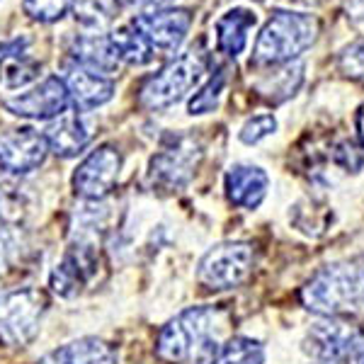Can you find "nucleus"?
Returning a JSON list of instances; mask_svg holds the SVG:
<instances>
[{
  "instance_id": "nucleus-1",
  "label": "nucleus",
  "mask_w": 364,
  "mask_h": 364,
  "mask_svg": "<svg viewBox=\"0 0 364 364\" xmlns=\"http://www.w3.org/2000/svg\"><path fill=\"white\" fill-rule=\"evenodd\" d=\"M301 304L321 318H350L364 309V255L345 257L311 274Z\"/></svg>"
},
{
  "instance_id": "nucleus-2",
  "label": "nucleus",
  "mask_w": 364,
  "mask_h": 364,
  "mask_svg": "<svg viewBox=\"0 0 364 364\" xmlns=\"http://www.w3.org/2000/svg\"><path fill=\"white\" fill-rule=\"evenodd\" d=\"M321 22L316 15L294 13V10H274L267 25L257 34L252 46L250 66H284L296 61L306 49L316 44Z\"/></svg>"
},
{
  "instance_id": "nucleus-3",
  "label": "nucleus",
  "mask_w": 364,
  "mask_h": 364,
  "mask_svg": "<svg viewBox=\"0 0 364 364\" xmlns=\"http://www.w3.org/2000/svg\"><path fill=\"white\" fill-rule=\"evenodd\" d=\"M224 328V314L214 306H192L163 326L156 340V355L166 364H182L199 355L204 345L216 340V331Z\"/></svg>"
},
{
  "instance_id": "nucleus-4",
  "label": "nucleus",
  "mask_w": 364,
  "mask_h": 364,
  "mask_svg": "<svg viewBox=\"0 0 364 364\" xmlns=\"http://www.w3.org/2000/svg\"><path fill=\"white\" fill-rule=\"evenodd\" d=\"M207 66H209V54L204 49H199V46L197 49L192 46L187 54L173 58L156 75H151L146 80L139 92L141 107L151 109V112H163V109L173 107L197 83H202Z\"/></svg>"
},
{
  "instance_id": "nucleus-5",
  "label": "nucleus",
  "mask_w": 364,
  "mask_h": 364,
  "mask_svg": "<svg viewBox=\"0 0 364 364\" xmlns=\"http://www.w3.org/2000/svg\"><path fill=\"white\" fill-rule=\"evenodd\" d=\"M49 299L39 289H15L0 294V343L25 348L39 333Z\"/></svg>"
},
{
  "instance_id": "nucleus-6",
  "label": "nucleus",
  "mask_w": 364,
  "mask_h": 364,
  "mask_svg": "<svg viewBox=\"0 0 364 364\" xmlns=\"http://www.w3.org/2000/svg\"><path fill=\"white\" fill-rule=\"evenodd\" d=\"M202 161V144L187 134H170L161 151L151 158L149 180L158 190L175 192L190 185L192 175Z\"/></svg>"
},
{
  "instance_id": "nucleus-7",
  "label": "nucleus",
  "mask_w": 364,
  "mask_h": 364,
  "mask_svg": "<svg viewBox=\"0 0 364 364\" xmlns=\"http://www.w3.org/2000/svg\"><path fill=\"white\" fill-rule=\"evenodd\" d=\"M255 265V248L245 240L236 243H221L211 248L207 255L199 260L197 279L202 282L207 289L224 291L233 289L240 282L248 279Z\"/></svg>"
},
{
  "instance_id": "nucleus-8",
  "label": "nucleus",
  "mask_w": 364,
  "mask_h": 364,
  "mask_svg": "<svg viewBox=\"0 0 364 364\" xmlns=\"http://www.w3.org/2000/svg\"><path fill=\"white\" fill-rule=\"evenodd\" d=\"M100 252L92 236H75L49 277L54 294L70 299L97 274Z\"/></svg>"
},
{
  "instance_id": "nucleus-9",
  "label": "nucleus",
  "mask_w": 364,
  "mask_h": 364,
  "mask_svg": "<svg viewBox=\"0 0 364 364\" xmlns=\"http://www.w3.org/2000/svg\"><path fill=\"white\" fill-rule=\"evenodd\" d=\"M362 331L345 318H326L309 328L304 338V352L321 364H345L360 348Z\"/></svg>"
},
{
  "instance_id": "nucleus-10",
  "label": "nucleus",
  "mask_w": 364,
  "mask_h": 364,
  "mask_svg": "<svg viewBox=\"0 0 364 364\" xmlns=\"http://www.w3.org/2000/svg\"><path fill=\"white\" fill-rule=\"evenodd\" d=\"M122 170V154L114 146L90 151L73 173V190L87 202H102L114 190Z\"/></svg>"
},
{
  "instance_id": "nucleus-11",
  "label": "nucleus",
  "mask_w": 364,
  "mask_h": 364,
  "mask_svg": "<svg viewBox=\"0 0 364 364\" xmlns=\"http://www.w3.org/2000/svg\"><path fill=\"white\" fill-rule=\"evenodd\" d=\"M132 25L144 34L156 56H170L180 49L192 25V15L185 8H163L154 13H141Z\"/></svg>"
},
{
  "instance_id": "nucleus-12",
  "label": "nucleus",
  "mask_w": 364,
  "mask_h": 364,
  "mask_svg": "<svg viewBox=\"0 0 364 364\" xmlns=\"http://www.w3.org/2000/svg\"><path fill=\"white\" fill-rule=\"evenodd\" d=\"M49 146L44 134L32 127H20L0 136V168L10 175H27L44 166Z\"/></svg>"
},
{
  "instance_id": "nucleus-13",
  "label": "nucleus",
  "mask_w": 364,
  "mask_h": 364,
  "mask_svg": "<svg viewBox=\"0 0 364 364\" xmlns=\"http://www.w3.org/2000/svg\"><path fill=\"white\" fill-rule=\"evenodd\" d=\"M68 105V90L61 75H49L29 92L5 100V109L10 114L27 117V119H54L66 112Z\"/></svg>"
},
{
  "instance_id": "nucleus-14",
  "label": "nucleus",
  "mask_w": 364,
  "mask_h": 364,
  "mask_svg": "<svg viewBox=\"0 0 364 364\" xmlns=\"http://www.w3.org/2000/svg\"><path fill=\"white\" fill-rule=\"evenodd\" d=\"M63 83H66V90H68L70 107L78 114H85V112H92V109L102 107V105L109 102L114 95V83L107 75L92 73V70L78 66V63L66 68Z\"/></svg>"
},
{
  "instance_id": "nucleus-15",
  "label": "nucleus",
  "mask_w": 364,
  "mask_h": 364,
  "mask_svg": "<svg viewBox=\"0 0 364 364\" xmlns=\"http://www.w3.org/2000/svg\"><path fill=\"white\" fill-rule=\"evenodd\" d=\"M27 37L3 39L0 42V87L17 90V87L29 85L39 75L42 66L27 54Z\"/></svg>"
},
{
  "instance_id": "nucleus-16",
  "label": "nucleus",
  "mask_w": 364,
  "mask_h": 364,
  "mask_svg": "<svg viewBox=\"0 0 364 364\" xmlns=\"http://www.w3.org/2000/svg\"><path fill=\"white\" fill-rule=\"evenodd\" d=\"M269 178L262 168L257 166H245L238 163L226 173V195L228 202L233 207L240 209H257L262 204V199L267 197Z\"/></svg>"
},
{
  "instance_id": "nucleus-17",
  "label": "nucleus",
  "mask_w": 364,
  "mask_h": 364,
  "mask_svg": "<svg viewBox=\"0 0 364 364\" xmlns=\"http://www.w3.org/2000/svg\"><path fill=\"white\" fill-rule=\"evenodd\" d=\"M265 348L257 340L236 336L226 343L211 340L197 355V364H262Z\"/></svg>"
},
{
  "instance_id": "nucleus-18",
  "label": "nucleus",
  "mask_w": 364,
  "mask_h": 364,
  "mask_svg": "<svg viewBox=\"0 0 364 364\" xmlns=\"http://www.w3.org/2000/svg\"><path fill=\"white\" fill-rule=\"evenodd\" d=\"M90 127L85 124V119L78 112L75 114H61L58 122L46 127L44 139L49 151H54L61 158H73L90 144Z\"/></svg>"
},
{
  "instance_id": "nucleus-19",
  "label": "nucleus",
  "mask_w": 364,
  "mask_h": 364,
  "mask_svg": "<svg viewBox=\"0 0 364 364\" xmlns=\"http://www.w3.org/2000/svg\"><path fill=\"white\" fill-rule=\"evenodd\" d=\"M39 364H117V352L100 338H80L51 350Z\"/></svg>"
},
{
  "instance_id": "nucleus-20",
  "label": "nucleus",
  "mask_w": 364,
  "mask_h": 364,
  "mask_svg": "<svg viewBox=\"0 0 364 364\" xmlns=\"http://www.w3.org/2000/svg\"><path fill=\"white\" fill-rule=\"evenodd\" d=\"M257 25V15L248 8H233L216 20V49L236 58L248 44V32Z\"/></svg>"
},
{
  "instance_id": "nucleus-21",
  "label": "nucleus",
  "mask_w": 364,
  "mask_h": 364,
  "mask_svg": "<svg viewBox=\"0 0 364 364\" xmlns=\"http://www.w3.org/2000/svg\"><path fill=\"white\" fill-rule=\"evenodd\" d=\"M70 56L78 66H83L92 73L107 75L119 68V58H117L112 44L105 34H80L70 44Z\"/></svg>"
},
{
  "instance_id": "nucleus-22",
  "label": "nucleus",
  "mask_w": 364,
  "mask_h": 364,
  "mask_svg": "<svg viewBox=\"0 0 364 364\" xmlns=\"http://www.w3.org/2000/svg\"><path fill=\"white\" fill-rule=\"evenodd\" d=\"M304 83V63L301 61H291L284 63V66H274L272 75L262 78L260 83L255 85V90L260 92L262 100L272 105H279L284 100L294 97L296 90Z\"/></svg>"
},
{
  "instance_id": "nucleus-23",
  "label": "nucleus",
  "mask_w": 364,
  "mask_h": 364,
  "mask_svg": "<svg viewBox=\"0 0 364 364\" xmlns=\"http://www.w3.org/2000/svg\"><path fill=\"white\" fill-rule=\"evenodd\" d=\"M107 39L112 44L117 58L129 63V66H146L156 58L154 49L144 39V34L132 25V20L127 25L117 27L112 34H107Z\"/></svg>"
},
{
  "instance_id": "nucleus-24",
  "label": "nucleus",
  "mask_w": 364,
  "mask_h": 364,
  "mask_svg": "<svg viewBox=\"0 0 364 364\" xmlns=\"http://www.w3.org/2000/svg\"><path fill=\"white\" fill-rule=\"evenodd\" d=\"M119 0H75L73 15L87 29H102L117 17Z\"/></svg>"
},
{
  "instance_id": "nucleus-25",
  "label": "nucleus",
  "mask_w": 364,
  "mask_h": 364,
  "mask_svg": "<svg viewBox=\"0 0 364 364\" xmlns=\"http://www.w3.org/2000/svg\"><path fill=\"white\" fill-rule=\"evenodd\" d=\"M226 83H228V68H219L214 75L199 87V92H195V97L190 100L187 109L190 114H209L219 107L221 102V95L226 90Z\"/></svg>"
},
{
  "instance_id": "nucleus-26",
  "label": "nucleus",
  "mask_w": 364,
  "mask_h": 364,
  "mask_svg": "<svg viewBox=\"0 0 364 364\" xmlns=\"http://www.w3.org/2000/svg\"><path fill=\"white\" fill-rule=\"evenodd\" d=\"M73 5L75 0H22L25 15H29L32 20L46 22V25L58 22Z\"/></svg>"
},
{
  "instance_id": "nucleus-27",
  "label": "nucleus",
  "mask_w": 364,
  "mask_h": 364,
  "mask_svg": "<svg viewBox=\"0 0 364 364\" xmlns=\"http://www.w3.org/2000/svg\"><path fill=\"white\" fill-rule=\"evenodd\" d=\"M338 68L343 75L355 80H364V39H357L345 46L338 56Z\"/></svg>"
},
{
  "instance_id": "nucleus-28",
  "label": "nucleus",
  "mask_w": 364,
  "mask_h": 364,
  "mask_svg": "<svg viewBox=\"0 0 364 364\" xmlns=\"http://www.w3.org/2000/svg\"><path fill=\"white\" fill-rule=\"evenodd\" d=\"M333 163L340 166L345 173H360L364 166V149L352 141H338L333 146Z\"/></svg>"
},
{
  "instance_id": "nucleus-29",
  "label": "nucleus",
  "mask_w": 364,
  "mask_h": 364,
  "mask_svg": "<svg viewBox=\"0 0 364 364\" xmlns=\"http://www.w3.org/2000/svg\"><path fill=\"white\" fill-rule=\"evenodd\" d=\"M274 129H277V119H274L272 114H257L245 122L238 136L243 144H260L262 139H267L269 134H274Z\"/></svg>"
},
{
  "instance_id": "nucleus-30",
  "label": "nucleus",
  "mask_w": 364,
  "mask_h": 364,
  "mask_svg": "<svg viewBox=\"0 0 364 364\" xmlns=\"http://www.w3.org/2000/svg\"><path fill=\"white\" fill-rule=\"evenodd\" d=\"M122 5H129V8H139L144 13H154V10H163L168 3L173 0H119Z\"/></svg>"
},
{
  "instance_id": "nucleus-31",
  "label": "nucleus",
  "mask_w": 364,
  "mask_h": 364,
  "mask_svg": "<svg viewBox=\"0 0 364 364\" xmlns=\"http://www.w3.org/2000/svg\"><path fill=\"white\" fill-rule=\"evenodd\" d=\"M355 132H357V141H360V146L364 149V102L355 112Z\"/></svg>"
},
{
  "instance_id": "nucleus-32",
  "label": "nucleus",
  "mask_w": 364,
  "mask_h": 364,
  "mask_svg": "<svg viewBox=\"0 0 364 364\" xmlns=\"http://www.w3.org/2000/svg\"><path fill=\"white\" fill-rule=\"evenodd\" d=\"M357 364H364V343H360V348H357Z\"/></svg>"
}]
</instances>
